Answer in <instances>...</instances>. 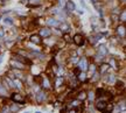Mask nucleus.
<instances>
[{
    "label": "nucleus",
    "instance_id": "4",
    "mask_svg": "<svg viewBox=\"0 0 126 113\" xmlns=\"http://www.w3.org/2000/svg\"><path fill=\"white\" fill-rule=\"evenodd\" d=\"M29 42L33 43V44H35V46H41L42 42H43V40H42V37H41L39 34H32V35L29 36Z\"/></svg>",
    "mask_w": 126,
    "mask_h": 113
},
{
    "label": "nucleus",
    "instance_id": "20",
    "mask_svg": "<svg viewBox=\"0 0 126 113\" xmlns=\"http://www.w3.org/2000/svg\"><path fill=\"white\" fill-rule=\"evenodd\" d=\"M46 98H47V96H46V92H44V91H41V92H39L36 94V100H37L39 103L43 101Z\"/></svg>",
    "mask_w": 126,
    "mask_h": 113
},
{
    "label": "nucleus",
    "instance_id": "28",
    "mask_svg": "<svg viewBox=\"0 0 126 113\" xmlns=\"http://www.w3.org/2000/svg\"><path fill=\"white\" fill-rule=\"evenodd\" d=\"M107 83H109V84H113V83H116V78H114L113 75L109 76V78H107Z\"/></svg>",
    "mask_w": 126,
    "mask_h": 113
},
{
    "label": "nucleus",
    "instance_id": "24",
    "mask_svg": "<svg viewBox=\"0 0 126 113\" xmlns=\"http://www.w3.org/2000/svg\"><path fill=\"white\" fill-rule=\"evenodd\" d=\"M8 110H9V112H11V113H16L19 110H20V106H18L16 104H13V105H11V106H9Z\"/></svg>",
    "mask_w": 126,
    "mask_h": 113
},
{
    "label": "nucleus",
    "instance_id": "13",
    "mask_svg": "<svg viewBox=\"0 0 126 113\" xmlns=\"http://www.w3.org/2000/svg\"><path fill=\"white\" fill-rule=\"evenodd\" d=\"M64 86V77L63 76H59L55 78V87H62Z\"/></svg>",
    "mask_w": 126,
    "mask_h": 113
},
{
    "label": "nucleus",
    "instance_id": "27",
    "mask_svg": "<svg viewBox=\"0 0 126 113\" xmlns=\"http://www.w3.org/2000/svg\"><path fill=\"white\" fill-rule=\"evenodd\" d=\"M116 85H117V89H121V90L125 89V83H124V82L117 80V82H116Z\"/></svg>",
    "mask_w": 126,
    "mask_h": 113
},
{
    "label": "nucleus",
    "instance_id": "31",
    "mask_svg": "<svg viewBox=\"0 0 126 113\" xmlns=\"http://www.w3.org/2000/svg\"><path fill=\"white\" fill-rule=\"evenodd\" d=\"M60 113H67V110H66V107H62L60 110Z\"/></svg>",
    "mask_w": 126,
    "mask_h": 113
},
{
    "label": "nucleus",
    "instance_id": "32",
    "mask_svg": "<svg viewBox=\"0 0 126 113\" xmlns=\"http://www.w3.org/2000/svg\"><path fill=\"white\" fill-rule=\"evenodd\" d=\"M120 1H121V4H123V5H125V2H126V0H120Z\"/></svg>",
    "mask_w": 126,
    "mask_h": 113
},
{
    "label": "nucleus",
    "instance_id": "11",
    "mask_svg": "<svg viewBox=\"0 0 126 113\" xmlns=\"http://www.w3.org/2000/svg\"><path fill=\"white\" fill-rule=\"evenodd\" d=\"M66 9L68 12H74L76 9V5H75V2L73 0H68L66 2Z\"/></svg>",
    "mask_w": 126,
    "mask_h": 113
},
{
    "label": "nucleus",
    "instance_id": "22",
    "mask_svg": "<svg viewBox=\"0 0 126 113\" xmlns=\"http://www.w3.org/2000/svg\"><path fill=\"white\" fill-rule=\"evenodd\" d=\"M118 19H119V21L121 22V23H125V21H126V11L125 9H123V11L119 13Z\"/></svg>",
    "mask_w": 126,
    "mask_h": 113
},
{
    "label": "nucleus",
    "instance_id": "33",
    "mask_svg": "<svg viewBox=\"0 0 126 113\" xmlns=\"http://www.w3.org/2000/svg\"><path fill=\"white\" fill-rule=\"evenodd\" d=\"M1 2H5V1H8V0H0Z\"/></svg>",
    "mask_w": 126,
    "mask_h": 113
},
{
    "label": "nucleus",
    "instance_id": "21",
    "mask_svg": "<svg viewBox=\"0 0 126 113\" xmlns=\"http://www.w3.org/2000/svg\"><path fill=\"white\" fill-rule=\"evenodd\" d=\"M62 39H63V41H64L66 43H70V42H73V37L70 36V34L69 33L62 34Z\"/></svg>",
    "mask_w": 126,
    "mask_h": 113
},
{
    "label": "nucleus",
    "instance_id": "3",
    "mask_svg": "<svg viewBox=\"0 0 126 113\" xmlns=\"http://www.w3.org/2000/svg\"><path fill=\"white\" fill-rule=\"evenodd\" d=\"M73 42L77 47H82L83 44H84V42H85V39H84V36H83L82 34L77 33V34H75V35H74Z\"/></svg>",
    "mask_w": 126,
    "mask_h": 113
},
{
    "label": "nucleus",
    "instance_id": "14",
    "mask_svg": "<svg viewBox=\"0 0 126 113\" xmlns=\"http://www.w3.org/2000/svg\"><path fill=\"white\" fill-rule=\"evenodd\" d=\"M59 29L61 30V33H62V34H64V33H69L70 27H69L68 23H66V22H62V23L59 25Z\"/></svg>",
    "mask_w": 126,
    "mask_h": 113
},
{
    "label": "nucleus",
    "instance_id": "19",
    "mask_svg": "<svg viewBox=\"0 0 126 113\" xmlns=\"http://www.w3.org/2000/svg\"><path fill=\"white\" fill-rule=\"evenodd\" d=\"M113 106H114L113 103H109V101H107V104H106V106H105V108H104L103 113H112Z\"/></svg>",
    "mask_w": 126,
    "mask_h": 113
},
{
    "label": "nucleus",
    "instance_id": "5",
    "mask_svg": "<svg viewBox=\"0 0 126 113\" xmlns=\"http://www.w3.org/2000/svg\"><path fill=\"white\" fill-rule=\"evenodd\" d=\"M78 69H80L81 71H88V67H89V62H88V60H86L85 57H82V58H80V61H78Z\"/></svg>",
    "mask_w": 126,
    "mask_h": 113
},
{
    "label": "nucleus",
    "instance_id": "34",
    "mask_svg": "<svg viewBox=\"0 0 126 113\" xmlns=\"http://www.w3.org/2000/svg\"><path fill=\"white\" fill-rule=\"evenodd\" d=\"M35 113H41V112H35Z\"/></svg>",
    "mask_w": 126,
    "mask_h": 113
},
{
    "label": "nucleus",
    "instance_id": "10",
    "mask_svg": "<svg viewBox=\"0 0 126 113\" xmlns=\"http://www.w3.org/2000/svg\"><path fill=\"white\" fill-rule=\"evenodd\" d=\"M106 104H107V101H106L105 99H99L96 103V108H97L98 111H100V112H103L104 108H105V106H106Z\"/></svg>",
    "mask_w": 126,
    "mask_h": 113
},
{
    "label": "nucleus",
    "instance_id": "8",
    "mask_svg": "<svg viewBox=\"0 0 126 113\" xmlns=\"http://www.w3.org/2000/svg\"><path fill=\"white\" fill-rule=\"evenodd\" d=\"M109 70H110V65H109V63H104V62H103V63L99 65V68H98V71H97V72L102 76V75H105Z\"/></svg>",
    "mask_w": 126,
    "mask_h": 113
},
{
    "label": "nucleus",
    "instance_id": "18",
    "mask_svg": "<svg viewBox=\"0 0 126 113\" xmlns=\"http://www.w3.org/2000/svg\"><path fill=\"white\" fill-rule=\"evenodd\" d=\"M46 23H47V25H49V26L59 27V25H60L61 22H60V21H57L55 18H48V19L46 20Z\"/></svg>",
    "mask_w": 126,
    "mask_h": 113
},
{
    "label": "nucleus",
    "instance_id": "12",
    "mask_svg": "<svg viewBox=\"0 0 126 113\" xmlns=\"http://www.w3.org/2000/svg\"><path fill=\"white\" fill-rule=\"evenodd\" d=\"M76 99L80 100L81 103H83L84 100H86V91L82 90V91H80V92H77L76 93Z\"/></svg>",
    "mask_w": 126,
    "mask_h": 113
},
{
    "label": "nucleus",
    "instance_id": "1",
    "mask_svg": "<svg viewBox=\"0 0 126 113\" xmlns=\"http://www.w3.org/2000/svg\"><path fill=\"white\" fill-rule=\"evenodd\" d=\"M11 99L13 100L14 103H16V104H25L26 103V98L19 92H14L12 93V96H11Z\"/></svg>",
    "mask_w": 126,
    "mask_h": 113
},
{
    "label": "nucleus",
    "instance_id": "25",
    "mask_svg": "<svg viewBox=\"0 0 126 113\" xmlns=\"http://www.w3.org/2000/svg\"><path fill=\"white\" fill-rule=\"evenodd\" d=\"M88 71L90 73H95L97 71V67H96V64L92 63V64H89V67H88Z\"/></svg>",
    "mask_w": 126,
    "mask_h": 113
},
{
    "label": "nucleus",
    "instance_id": "30",
    "mask_svg": "<svg viewBox=\"0 0 126 113\" xmlns=\"http://www.w3.org/2000/svg\"><path fill=\"white\" fill-rule=\"evenodd\" d=\"M67 113H77V111H76V108H70L69 111H67Z\"/></svg>",
    "mask_w": 126,
    "mask_h": 113
},
{
    "label": "nucleus",
    "instance_id": "7",
    "mask_svg": "<svg viewBox=\"0 0 126 113\" xmlns=\"http://www.w3.org/2000/svg\"><path fill=\"white\" fill-rule=\"evenodd\" d=\"M116 33H117V35H118L119 37L124 39V37H125V35H126L125 25H124V23H121V25H118V26H117V28H116Z\"/></svg>",
    "mask_w": 126,
    "mask_h": 113
},
{
    "label": "nucleus",
    "instance_id": "9",
    "mask_svg": "<svg viewBox=\"0 0 126 113\" xmlns=\"http://www.w3.org/2000/svg\"><path fill=\"white\" fill-rule=\"evenodd\" d=\"M40 85L43 87V89L49 90V89H52V82H50V79L46 76V77H42V82H41Z\"/></svg>",
    "mask_w": 126,
    "mask_h": 113
},
{
    "label": "nucleus",
    "instance_id": "16",
    "mask_svg": "<svg viewBox=\"0 0 126 113\" xmlns=\"http://www.w3.org/2000/svg\"><path fill=\"white\" fill-rule=\"evenodd\" d=\"M76 78H77V80H78V83H84V82H86V79H88L86 72L85 71H81V72L76 76Z\"/></svg>",
    "mask_w": 126,
    "mask_h": 113
},
{
    "label": "nucleus",
    "instance_id": "29",
    "mask_svg": "<svg viewBox=\"0 0 126 113\" xmlns=\"http://www.w3.org/2000/svg\"><path fill=\"white\" fill-rule=\"evenodd\" d=\"M92 75H93L92 82H97V80L99 79V76H100V75H99V73H98V72H97V71H96V72H95V73H92Z\"/></svg>",
    "mask_w": 126,
    "mask_h": 113
},
{
    "label": "nucleus",
    "instance_id": "6",
    "mask_svg": "<svg viewBox=\"0 0 126 113\" xmlns=\"http://www.w3.org/2000/svg\"><path fill=\"white\" fill-rule=\"evenodd\" d=\"M9 64H11V67L13 68V69H16V70H25V69H26V65H25V64H22V63L19 62V61L11 60Z\"/></svg>",
    "mask_w": 126,
    "mask_h": 113
},
{
    "label": "nucleus",
    "instance_id": "15",
    "mask_svg": "<svg viewBox=\"0 0 126 113\" xmlns=\"http://www.w3.org/2000/svg\"><path fill=\"white\" fill-rule=\"evenodd\" d=\"M107 53H109V50L106 49V47L104 46V44H102V46H99V48H98V50H97V55H99V56H102V57H104V56H106V55H107Z\"/></svg>",
    "mask_w": 126,
    "mask_h": 113
},
{
    "label": "nucleus",
    "instance_id": "23",
    "mask_svg": "<svg viewBox=\"0 0 126 113\" xmlns=\"http://www.w3.org/2000/svg\"><path fill=\"white\" fill-rule=\"evenodd\" d=\"M96 98V96H95V91H89V92H86V99H89L90 101H93Z\"/></svg>",
    "mask_w": 126,
    "mask_h": 113
},
{
    "label": "nucleus",
    "instance_id": "17",
    "mask_svg": "<svg viewBox=\"0 0 126 113\" xmlns=\"http://www.w3.org/2000/svg\"><path fill=\"white\" fill-rule=\"evenodd\" d=\"M95 96H96V98H103V97L106 96V91L104 89H102V87H98L95 91Z\"/></svg>",
    "mask_w": 126,
    "mask_h": 113
},
{
    "label": "nucleus",
    "instance_id": "2",
    "mask_svg": "<svg viewBox=\"0 0 126 113\" xmlns=\"http://www.w3.org/2000/svg\"><path fill=\"white\" fill-rule=\"evenodd\" d=\"M52 34H53V30L49 27H41L40 30H39V35H40L42 39L43 37L44 39H49L52 36Z\"/></svg>",
    "mask_w": 126,
    "mask_h": 113
},
{
    "label": "nucleus",
    "instance_id": "26",
    "mask_svg": "<svg viewBox=\"0 0 126 113\" xmlns=\"http://www.w3.org/2000/svg\"><path fill=\"white\" fill-rule=\"evenodd\" d=\"M4 23L8 25V26H12L13 25V19L9 18V16H6V18H4Z\"/></svg>",
    "mask_w": 126,
    "mask_h": 113
}]
</instances>
